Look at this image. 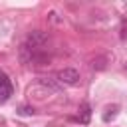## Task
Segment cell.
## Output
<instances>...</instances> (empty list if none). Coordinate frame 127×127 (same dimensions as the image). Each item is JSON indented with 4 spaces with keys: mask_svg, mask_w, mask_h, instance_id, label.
<instances>
[{
    "mask_svg": "<svg viewBox=\"0 0 127 127\" xmlns=\"http://www.w3.org/2000/svg\"><path fill=\"white\" fill-rule=\"evenodd\" d=\"M48 34L46 32H42V30H34V32H30L28 36H26V42H24V46L28 48V50H44L46 48V44H48Z\"/></svg>",
    "mask_w": 127,
    "mask_h": 127,
    "instance_id": "1",
    "label": "cell"
},
{
    "mask_svg": "<svg viewBox=\"0 0 127 127\" xmlns=\"http://www.w3.org/2000/svg\"><path fill=\"white\" fill-rule=\"evenodd\" d=\"M56 79L62 83V85H75L79 81V71L73 69V67H64L56 73Z\"/></svg>",
    "mask_w": 127,
    "mask_h": 127,
    "instance_id": "2",
    "label": "cell"
},
{
    "mask_svg": "<svg viewBox=\"0 0 127 127\" xmlns=\"http://www.w3.org/2000/svg\"><path fill=\"white\" fill-rule=\"evenodd\" d=\"M14 93V87H12V81L10 77L0 69V103H6Z\"/></svg>",
    "mask_w": 127,
    "mask_h": 127,
    "instance_id": "3",
    "label": "cell"
},
{
    "mask_svg": "<svg viewBox=\"0 0 127 127\" xmlns=\"http://www.w3.org/2000/svg\"><path fill=\"white\" fill-rule=\"evenodd\" d=\"M89 117H91V107H89V103H81V107H79V115L75 117V121H79V123H89Z\"/></svg>",
    "mask_w": 127,
    "mask_h": 127,
    "instance_id": "4",
    "label": "cell"
},
{
    "mask_svg": "<svg viewBox=\"0 0 127 127\" xmlns=\"http://www.w3.org/2000/svg\"><path fill=\"white\" fill-rule=\"evenodd\" d=\"M117 111H119V105H109V107L105 109V113H103V121H105V123H109L111 119H115Z\"/></svg>",
    "mask_w": 127,
    "mask_h": 127,
    "instance_id": "5",
    "label": "cell"
},
{
    "mask_svg": "<svg viewBox=\"0 0 127 127\" xmlns=\"http://www.w3.org/2000/svg\"><path fill=\"white\" fill-rule=\"evenodd\" d=\"M20 113H22V115H34L36 111H34V107H28V105H22V107H20Z\"/></svg>",
    "mask_w": 127,
    "mask_h": 127,
    "instance_id": "6",
    "label": "cell"
},
{
    "mask_svg": "<svg viewBox=\"0 0 127 127\" xmlns=\"http://www.w3.org/2000/svg\"><path fill=\"white\" fill-rule=\"evenodd\" d=\"M121 40H127V24L123 22V28H121Z\"/></svg>",
    "mask_w": 127,
    "mask_h": 127,
    "instance_id": "7",
    "label": "cell"
}]
</instances>
